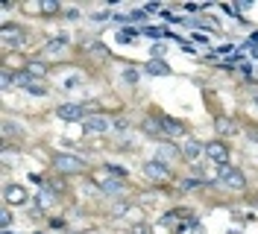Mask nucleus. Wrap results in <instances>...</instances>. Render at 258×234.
Wrapping results in <instances>:
<instances>
[{
    "instance_id": "39448f33",
    "label": "nucleus",
    "mask_w": 258,
    "mask_h": 234,
    "mask_svg": "<svg viewBox=\"0 0 258 234\" xmlns=\"http://www.w3.org/2000/svg\"><path fill=\"white\" fill-rule=\"evenodd\" d=\"M3 199H6L9 205H24L27 199H30V193H27V187H21V185H6Z\"/></svg>"
},
{
    "instance_id": "9b49d317",
    "label": "nucleus",
    "mask_w": 258,
    "mask_h": 234,
    "mask_svg": "<svg viewBox=\"0 0 258 234\" xmlns=\"http://www.w3.org/2000/svg\"><path fill=\"white\" fill-rule=\"evenodd\" d=\"M147 73H153V76H167L170 73V67H167V62H161V59H153V62L144 64Z\"/></svg>"
},
{
    "instance_id": "a211bd4d",
    "label": "nucleus",
    "mask_w": 258,
    "mask_h": 234,
    "mask_svg": "<svg viewBox=\"0 0 258 234\" xmlns=\"http://www.w3.org/2000/svg\"><path fill=\"white\" fill-rule=\"evenodd\" d=\"M88 53H94L97 59H106V56H109V50H106V47L100 44V41H94V44H88Z\"/></svg>"
},
{
    "instance_id": "f03ea898",
    "label": "nucleus",
    "mask_w": 258,
    "mask_h": 234,
    "mask_svg": "<svg viewBox=\"0 0 258 234\" xmlns=\"http://www.w3.org/2000/svg\"><path fill=\"white\" fill-rule=\"evenodd\" d=\"M53 164H56V170L59 173H68V176H77V173H82V167H85L82 158L68 155V152H59V155L53 158Z\"/></svg>"
},
{
    "instance_id": "1a4fd4ad",
    "label": "nucleus",
    "mask_w": 258,
    "mask_h": 234,
    "mask_svg": "<svg viewBox=\"0 0 258 234\" xmlns=\"http://www.w3.org/2000/svg\"><path fill=\"white\" fill-rule=\"evenodd\" d=\"M100 187H103V193H109V196H120V193H123V182H120V179H112V176H100Z\"/></svg>"
},
{
    "instance_id": "ddd939ff",
    "label": "nucleus",
    "mask_w": 258,
    "mask_h": 234,
    "mask_svg": "<svg viewBox=\"0 0 258 234\" xmlns=\"http://www.w3.org/2000/svg\"><path fill=\"white\" fill-rule=\"evenodd\" d=\"M203 152H206V146L197 143V140H185V146H182V155H188V158H197V155H203Z\"/></svg>"
},
{
    "instance_id": "5701e85b",
    "label": "nucleus",
    "mask_w": 258,
    "mask_h": 234,
    "mask_svg": "<svg viewBox=\"0 0 258 234\" xmlns=\"http://www.w3.org/2000/svg\"><path fill=\"white\" fill-rule=\"evenodd\" d=\"M200 185H203L200 179H185V182H182V187H185V190H197Z\"/></svg>"
},
{
    "instance_id": "c85d7f7f",
    "label": "nucleus",
    "mask_w": 258,
    "mask_h": 234,
    "mask_svg": "<svg viewBox=\"0 0 258 234\" xmlns=\"http://www.w3.org/2000/svg\"><path fill=\"white\" fill-rule=\"evenodd\" d=\"M252 100H255V103H258V88H255V91H252Z\"/></svg>"
},
{
    "instance_id": "6e6552de",
    "label": "nucleus",
    "mask_w": 258,
    "mask_h": 234,
    "mask_svg": "<svg viewBox=\"0 0 258 234\" xmlns=\"http://www.w3.org/2000/svg\"><path fill=\"white\" fill-rule=\"evenodd\" d=\"M82 126H85V132H97V135H100V132H109V129H112V120L103 117V114H91Z\"/></svg>"
},
{
    "instance_id": "a878e982",
    "label": "nucleus",
    "mask_w": 258,
    "mask_h": 234,
    "mask_svg": "<svg viewBox=\"0 0 258 234\" xmlns=\"http://www.w3.org/2000/svg\"><path fill=\"white\" fill-rule=\"evenodd\" d=\"M147 32V35H153V38H159V35H161V30H156V27H150V30H144Z\"/></svg>"
},
{
    "instance_id": "b1692460",
    "label": "nucleus",
    "mask_w": 258,
    "mask_h": 234,
    "mask_svg": "<svg viewBox=\"0 0 258 234\" xmlns=\"http://www.w3.org/2000/svg\"><path fill=\"white\" fill-rule=\"evenodd\" d=\"M164 50H167V47L161 44V41H159V44H153V59H161V56H164Z\"/></svg>"
},
{
    "instance_id": "4be33fe9",
    "label": "nucleus",
    "mask_w": 258,
    "mask_h": 234,
    "mask_svg": "<svg viewBox=\"0 0 258 234\" xmlns=\"http://www.w3.org/2000/svg\"><path fill=\"white\" fill-rule=\"evenodd\" d=\"M126 211H129V205H126V202H117V205L112 208V214H114V217H123Z\"/></svg>"
},
{
    "instance_id": "f3484780",
    "label": "nucleus",
    "mask_w": 258,
    "mask_h": 234,
    "mask_svg": "<svg viewBox=\"0 0 258 234\" xmlns=\"http://www.w3.org/2000/svg\"><path fill=\"white\" fill-rule=\"evenodd\" d=\"M27 91H30L32 97H41V94H47V85H44V82H35V79H32L30 85H27Z\"/></svg>"
},
{
    "instance_id": "2eb2a0df",
    "label": "nucleus",
    "mask_w": 258,
    "mask_h": 234,
    "mask_svg": "<svg viewBox=\"0 0 258 234\" xmlns=\"http://www.w3.org/2000/svg\"><path fill=\"white\" fill-rule=\"evenodd\" d=\"M27 73H30L32 79H35V76H44V73H47V64H41V62H30V64H27Z\"/></svg>"
},
{
    "instance_id": "4468645a",
    "label": "nucleus",
    "mask_w": 258,
    "mask_h": 234,
    "mask_svg": "<svg viewBox=\"0 0 258 234\" xmlns=\"http://www.w3.org/2000/svg\"><path fill=\"white\" fill-rule=\"evenodd\" d=\"M64 47H68V35H56V38H50L47 44H44V50L47 53H62Z\"/></svg>"
},
{
    "instance_id": "7c9ffc66",
    "label": "nucleus",
    "mask_w": 258,
    "mask_h": 234,
    "mask_svg": "<svg viewBox=\"0 0 258 234\" xmlns=\"http://www.w3.org/2000/svg\"><path fill=\"white\" fill-rule=\"evenodd\" d=\"M3 234H9V231H3Z\"/></svg>"
},
{
    "instance_id": "aec40b11",
    "label": "nucleus",
    "mask_w": 258,
    "mask_h": 234,
    "mask_svg": "<svg viewBox=\"0 0 258 234\" xmlns=\"http://www.w3.org/2000/svg\"><path fill=\"white\" fill-rule=\"evenodd\" d=\"M9 225H12V214H9V211H3V214H0V228L6 231Z\"/></svg>"
},
{
    "instance_id": "412c9836",
    "label": "nucleus",
    "mask_w": 258,
    "mask_h": 234,
    "mask_svg": "<svg viewBox=\"0 0 258 234\" xmlns=\"http://www.w3.org/2000/svg\"><path fill=\"white\" fill-rule=\"evenodd\" d=\"M132 234H153V228H150L147 222H135V228H132Z\"/></svg>"
},
{
    "instance_id": "393cba45",
    "label": "nucleus",
    "mask_w": 258,
    "mask_h": 234,
    "mask_svg": "<svg viewBox=\"0 0 258 234\" xmlns=\"http://www.w3.org/2000/svg\"><path fill=\"white\" fill-rule=\"evenodd\" d=\"M123 76H126L129 82H135V79H138V73H135V70H132V67H129V70H126V73H123Z\"/></svg>"
},
{
    "instance_id": "f8f14e48",
    "label": "nucleus",
    "mask_w": 258,
    "mask_h": 234,
    "mask_svg": "<svg viewBox=\"0 0 258 234\" xmlns=\"http://www.w3.org/2000/svg\"><path fill=\"white\" fill-rule=\"evenodd\" d=\"M161 120V129L167 132V135H182L185 132V126L179 123V120H173V117H159Z\"/></svg>"
},
{
    "instance_id": "6ab92c4d",
    "label": "nucleus",
    "mask_w": 258,
    "mask_h": 234,
    "mask_svg": "<svg viewBox=\"0 0 258 234\" xmlns=\"http://www.w3.org/2000/svg\"><path fill=\"white\" fill-rule=\"evenodd\" d=\"M41 12H44V15H56V12H59V3H56V0H44V3H41Z\"/></svg>"
},
{
    "instance_id": "7ed1b4c3",
    "label": "nucleus",
    "mask_w": 258,
    "mask_h": 234,
    "mask_svg": "<svg viewBox=\"0 0 258 234\" xmlns=\"http://www.w3.org/2000/svg\"><path fill=\"white\" fill-rule=\"evenodd\" d=\"M27 35H24V30L21 27H12V24H3V30H0V41H3V47H21V41H24Z\"/></svg>"
},
{
    "instance_id": "cd10ccee",
    "label": "nucleus",
    "mask_w": 258,
    "mask_h": 234,
    "mask_svg": "<svg viewBox=\"0 0 258 234\" xmlns=\"http://www.w3.org/2000/svg\"><path fill=\"white\" fill-rule=\"evenodd\" d=\"M252 79H258V67H252Z\"/></svg>"
},
{
    "instance_id": "0eeeda50",
    "label": "nucleus",
    "mask_w": 258,
    "mask_h": 234,
    "mask_svg": "<svg viewBox=\"0 0 258 234\" xmlns=\"http://www.w3.org/2000/svg\"><path fill=\"white\" fill-rule=\"evenodd\" d=\"M144 173L150 176V179H156V182H164V179L170 176V170H167V164H161L159 158L147 161V164H144Z\"/></svg>"
},
{
    "instance_id": "20e7f679",
    "label": "nucleus",
    "mask_w": 258,
    "mask_h": 234,
    "mask_svg": "<svg viewBox=\"0 0 258 234\" xmlns=\"http://www.w3.org/2000/svg\"><path fill=\"white\" fill-rule=\"evenodd\" d=\"M206 158H209V161H214L217 167H220V164H226V161H229V149H226L223 140H211L209 146H206Z\"/></svg>"
},
{
    "instance_id": "9d476101",
    "label": "nucleus",
    "mask_w": 258,
    "mask_h": 234,
    "mask_svg": "<svg viewBox=\"0 0 258 234\" xmlns=\"http://www.w3.org/2000/svg\"><path fill=\"white\" fill-rule=\"evenodd\" d=\"M156 155H159L161 164H167V161H173V158L182 155V149H176L173 143H164V140H161V143H159V152H156Z\"/></svg>"
},
{
    "instance_id": "c756f323",
    "label": "nucleus",
    "mask_w": 258,
    "mask_h": 234,
    "mask_svg": "<svg viewBox=\"0 0 258 234\" xmlns=\"http://www.w3.org/2000/svg\"><path fill=\"white\" fill-rule=\"evenodd\" d=\"M35 234H44V231H35Z\"/></svg>"
},
{
    "instance_id": "bb28decb",
    "label": "nucleus",
    "mask_w": 258,
    "mask_h": 234,
    "mask_svg": "<svg viewBox=\"0 0 258 234\" xmlns=\"http://www.w3.org/2000/svg\"><path fill=\"white\" fill-rule=\"evenodd\" d=\"M249 53H252V59H258V47H249Z\"/></svg>"
},
{
    "instance_id": "f257e3e1",
    "label": "nucleus",
    "mask_w": 258,
    "mask_h": 234,
    "mask_svg": "<svg viewBox=\"0 0 258 234\" xmlns=\"http://www.w3.org/2000/svg\"><path fill=\"white\" fill-rule=\"evenodd\" d=\"M217 179H220L226 187H232V190H243V187H246V176H243L238 167H229V164H220V167H217Z\"/></svg>"
},
{
    "instance_id": "dca6fc26",
    "label": "nucleus",
    "mask_w": 258,
    "mask_h": 234,
    "mask_svg": "<svg viewBox=\"0 0 258 234\" xmlns=\"http://www.w3.org/2000/svg\"><path fill=\"white\" fill-rule=\"evenodd\" d=\"M235 129H238V126L232 123V120H226V117H217V132H220V135H232Z\"/></svg>"
},
{
    "instance_id": "423d86ee",
    "label": "nucleus",
    "mask_w": 258,
    "mask_h": 234,
    "mask_svg": "<svg viewBox=\"0 0 258 234\" xmlns=\"http://www.w3.org/2000/svg\"><path fill=\"white\" fill-rule=\"evenodd\" d=\"M56 117L64 120V123H74V120L85 117V109H82V106H74V103H68V106H59V109H56Z\"/></svg>"
}]
</instances>
